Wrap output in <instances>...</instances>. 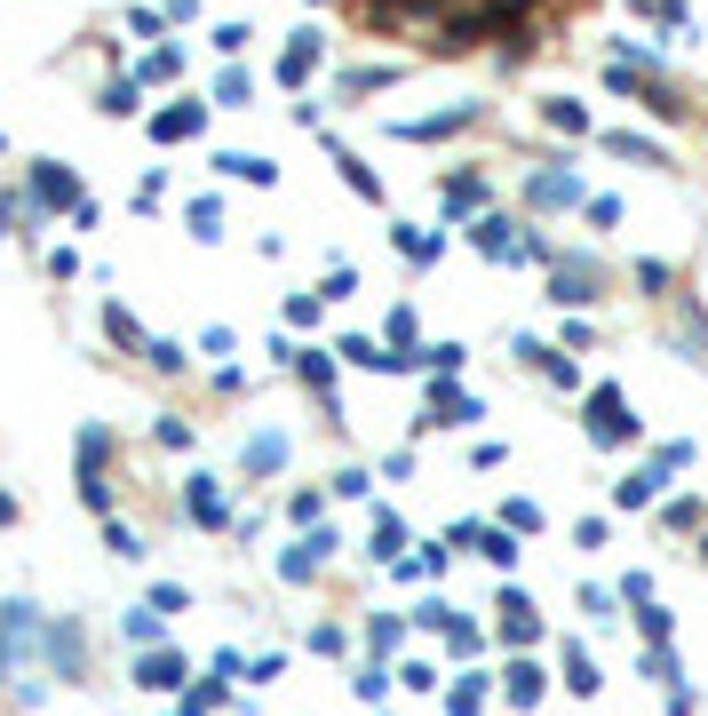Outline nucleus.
Here are the masks:
<instances>
[{
  "label": "nucleus",
  "instance_id": "obj_1",
  "mask_svg": "<svg viewBox=\"0 0 708 716\" xmlns=\"http://www.w3.org/2000/svg\"><path fill=\"white\" fill-rule=\"evenodd\" d=\"M629 438H637V406H629L613 383H597V390H589V447L613 454V447H629Z\"/></svg>",
  "mask_w": 708,
  "mask_h": 716
},
{
  "label": "nucleus",
  "instance_id": "obj_2",
  "mask_svg": "<svg viewBox=\"0 0 708 716\" xmlns=\"http://www.w3.org/2000/svg\"><path fill=\"white\" fill-rule=\"evenodd\" d=\"M24 645H41V613H32V605L16 597V605H0V676L16 669Z\"/></svg>",
  "mask_w": 708,
  "mask_h": 716
},
{
  "label": "nucleus",
  "instance_id": "obj_3",
  "mask_svg": "<svg viewBox=\"0 0 708 716\" xmlns=\"http://www.w3.org/2000/svg\"><path fill=\"white\" fill-rule=\"evenodd\" d=\"M32 199H41V208H64V216H73L88 191H80V176H73L64 159H41V167H32Z\"/></svg>",
  "mask_w": 708,
  "mask_h": 716
},
{
  "label": "nucleus",
  "instance_id": "obj_4",
  "mask_svg": "<svg viewBox=\"0 0 708 716\" xmlns=\"http://www.w3.org/2000/svg\"><path fill=\"white\" fill-rule=\"evenodd\" d=\"M454 422H478V398L454 390V374H430V422L422 430H454Z\"/></svg>",
  "mask_w": 708,
  "mask_h": 716
},
{
  "label": "nucleus",
  "instance_id": "obj_5",
  "mask_svg": "<svg viewBox=\"0 0 708 716\" xmlns=\"http://www.w3.org/2000/svg\"><path fill=\"white\" fill-rule=\"evenodd\" d=\"M184 676H191V661H184V653H167V645H152V653L136 661V685H144V693H191Z\"/></svg>",
  "mask_w": 708,
  "mask_h": 716
},
{
  "label": "nucleus",
  "instance_id": "obj_6",
  "mask_svg": "<svg viewBox=\"0 0 708 716\" xmlns=\"http://www.w3.org/2000/svg\"><path fill=\"white\" fill-rule=\"evenodd\" d=\"M526 199H533V208H582V176H573V167H542V176H533L526 184Z\"/></svg>",
  "mask_w": 708,
  "mask_h": 716
},
{
  "label": "nucleus",
  "instance_id": "obj_7",
  "mask_svg": "<svg viewBox=\"0 0 708 716\" xmlns=\"http://www.w3.org/2000/svg\"><path fill=\"white\" fill-rule=\"evenodd\" d=\"M550 302H557V311H582V302H597V271H589V263H557Z\"/></svg>",
  "mask_w": 708,
  "mask_h": 716
},
{
  "label": "nucleus",
  "instance_id": "obj_8",
  "mask_svg": "<svg viewBox=\"0 0 708 716\" xmlns=\"http://www.w3.org/2000/svg\"><path fill=\"white\" fill-rule=\"evenodd\" d=\"M501 637H510V645H518V653H526V645H533V637H542V613H533V605H526V590H501Z\"/></svg>",
  "mask_w": 708,
  "mask_h": 716
},
{
  "label": "nucleus",
  "instance_id": "obj_9",
  "mask_svg": "<svg viewBox=\"0 0 708 716\" xmlns=\"http://www.w3.org/2000/svg\"><path fill=\"white\" fill-rule=\"evenodd\" d=\"M41 653H48L56 676H80V629H73V621H48V629H41Z\"/></svg>",
  "mask_w": 708,
  "mask_h": 716
},
{
  "label": "nucleus",
  "instance_id": "obj_10",
  "mask_svg": "<svg viewBox=\"0 0 708 716\" xmlns=\"http://www.w3.org/2000/svg\"><path fill=\"white\" fill-rule=\"evenodd\" d=\"M208 128V104H167V112H152V135L159 144H184V135H199Z\"/></svg>",
  "mask_w": 708,
  "mask_h": 716
},
{
  "label": "nucleus",
  "instance_id": "obj_11",
  "mask_svg": "<svg viewBox=\"0 0 708 716\" xmlns=\"http://www.w3.org/2000/svg\"><path fill=\"white\" fill-rule=\"evenodd\" d=\"M240 470H247V477L287 470V438H279V430H255V438H247V454H240Z\"/></svg>",
  "mask_w": 708,
  "mask_h": 716
},
{
  "label": "nucleus",
  "instance_id": "obj_12",
  "mask_svg": "<svg viewBox=\"0 0 708 716\" xmlns=\"http://www.w3.org/2000/svg\"><path fill=\"white\" fill-rule=\"evenodd\" d=\"M311 73H319V41H311V32H295V41L279 48V80H287V88H302Z\"/></svg>",
  "mask_w": 708,
  "mask_h": 716
},
{
  "label": "nucleus",
  "instance_id": "obj_13",
  "mask_svg": "<svg viewBox=\"0 0 708 716\" xmlns=\"http://www.w3.org/2000/svg\"><path fill=\"white\" fill-rule=\"evenodd\" d=\"M661 486H668L661 470H629L621 486H613V509H653V502H661Z\"/></svg>",
  "mask_w": 708,
  "mask_h": 716
},
{
  "label": "nucleus",
  "instance_id": "obj_14",
  "mask_svg": "<svg viewBox=\"0 0 708 716\" xmlns=\"http://www.w3.org/2000/svg\"><path fill=\"white\" fill-rule=\"evenodd\" d=\"M215 167H223L231 184H279V167L263 159V152H215Z\"/></svg>",
  "mask_w": 708,
  "mask_h": 716
},
{
  "label": "nucleus",
  "instance_id": "obj_15",
  "mask_svg": "<svg viewBox=\"0 0 708 716\" xmlns=\"http://www.w3.org/2000/svg\"><path fill=\"white\" fill-rule=\"evenodd\" d=\"M398 550H407V526H398V509H375V533H366V558L398 565Z\"/></svg>",
  "mask_w": 708,
  "mask_h": 716
},
{
  "label": "nucleus",
  "instance_id": "obj_16",
  "mask_svg": "<svg viewBox=\"0 0 708 716\" xmlns=\"http://www.w3.org/2000/svg\"><path fill=\"white\" fill-rule=\"evenodd\" d=\"M104 454H112V430L88 422V430H80V486H96V477H104Z\"/></svg>",
  "mask_w": 708,
  "mask_h": 716
},
{
  "label": "nucleus",
  "instance_id": "obj_17",
  "mask_svg": "<svg viewBox=\"0 0 708 716\" xmlns=\"http://www.w3.org/2000/svg\"><path fill=\"white\" fill-rule=\"evenodd\" d=\"M605 152H621V159H637V167H668V152L653 144V135H629V128L605 135Z\"/></svg>",
  "mask_w": 708,
  "mask_h": 716
},
{
  "label": "nucleus",
  "instance_id": "obj_18",
  "mask_svg": "<svg viewBox=\"0 0 708 716\" xmlns=\"http://www.w3.org/2000/svg\"><path fill=\"white\" fill-rule=\"evenodd\" d=\"M478 558H486L494 573H510L526 550H518V533H510V526H486V533H478Z\"/></svg>",
  "mask_w": 708,
  "mask_h": 716
},
{
  "label": "nucleus",
  "instance_id": "obj_19",
  "mask_svg": "<svg viewBox=\"0 0 708 716\" xmlns=\"http://www.w3.org/2000/svg\"><path fill=\"white\" fill-rule=\"evenodd\" d=\"M501 676H510V701H518V708H533V701H542V693H550V676H542V669H533L526 653H518L510 669H501Z\"/></svg>",
  "mask_w": 708,
  "mask_h": 716
},
{
  "label": "nucleus",
  "instance_id": "obj_20",
  "mask_svg": "<svg viewBox=\"0 0 708 716\" xmlns=\"http://www.w3.org/2000/svg\"><path fill=\"white\" fill-rule=\"evenodd\" d=\"M223 693H231V685H223V676L208 669V676H199L191 693H176V716H215V701H223Z\"/></svg>",
  "mask_w": 708,
  "mask_h": 716
},
{
  "label": "nucleus",
  "instance_id": "obj_21",
  "mask_svg": "<svg viewBox=\"0 0 708 716\" xmlns=\"http://www.w3.org/2000/svg\"><path fill=\"white\" fill-rule=\"evenodd\" d=\"M215 104H223V112H247V104H255V73H240V64H223V80H215Z\"/></svg>",
  "mask_w": 708,
  "mask_h": 716
},
{
  "label": "nucleus",
  "instance_id": "obj_22",
  "mask_svg": "<svg viewBox=\"0 0 708 716\" xmlns=\"http://www.w3.org/2000/svg\"><path fill=\"white\" fill-rule=\"evenodd\" d=\"M438 247H446V231H422V223H398V255H407V263H438Z\"/></svg>",
  "mask_w": 708,
  "mask_h": 716
},
{
  "label": "nucleus",
  "instance_id": "obj_23",
  "mask_svg": "<svg viewBox=\"0 0 708 716\" xmlns=\"http://www.w3.org/2000/svg\"><path fill=\"white\" fill-rule=\"evenodd\" d=\"M231 509H223V494H215V477H191V526H223Z\"/></svg>",
  "mask_w": 708,
  "mask_h": 716
},
{
  "label": "nucleus",
  "instance_id": "obj_24",
  "mask_svg": "<svg viewBox=\"0 0 708 716\" xmlns=\"http://www.w3.org/2000/svg\"><path fill=\"white\" fill-rule=\"evenodd\" d=\"M159 621H167V613H159V605L144 597V605H136V613H128V621H120V629H128V645H144V653H152V645H159Z\"/></svg>",
  "mask_w": 708,
  "mask_h": 716
},
{
  "label": "nucleus",
  "instance_id": "obj_25",
  "mask_svg": "<svg viewBox=\"0 0 708 716\" xmlns=\"http://www.w3.org/2000/svg\"><path fill=\"white\" fill-rule=\"evenodd\" d=\"M486 708V676H454L446 685V716H478Z\"/></svg>",
  "mask_w": 708,
  "mask_h": 716
},
{
  "label": "nucleus",
  "instance_id": "obj_26",
  "mask_svg": "<svg viewBox=\"0 0 708 716\" xmlns=\"http://www.w3.org/2000/svg\"><path fill=\"white\" fill-rule=\"evenodd\" d=\"M542 120H550L557 135H589V112L573 104V96H550V104H542Z\"/></svg>",
  "mask_w": 708,
  "mask_h": 716
},
{
  "label": "nucleus",
  "instance_id": "obj_27",
  "mask_svg": "<svg viewBox=\"0 0 708 716\" xmlns=\"http://www.w3.org/2000/svg\"><path fill=\"white\" fill-rule=\"evenodd\" d=\"M565 685H573V693H582V701H589V693L605 685V676H597V661L582 653V645H565Z\"/></svg>",
  "mask_w": 708,
  "mask_h": 716
},
{
  "label": "nucleus",
  "instance_id": "obj_28",
  "mask_svg": "<svg viewBox=\"0 0 708 716\" xmlns=\"http://www.w3.org/2000/svg\"><path fill=\"white\" fill-rule=\"evenodd\" d=\"M469 120H478V112H469V104H454V112H438V120H407L398 135H414V144H422V135H454V128H469Z\"/></svg>",
  "mask_w": 708,
  "mask_h": 716
},
{
  "label": "nucleus",
  "instance_id": "obj_29",
  "mask_svg": "<svg viewBox=\"0 0 708 716\" xmlns=\"http://www.w3.org/2000/svg\"><path fill=\"white\" fill-rule=\"evenodd\" d=\"M319 565H327V558H319V541L302 533V550H287V558H279V582H311Z\"/></svg>",
  "mask_w": 708,
  "mask_h": 716
},
{
  "label": "nucleus",
  "instance_id": "obj_30",
  "mask_svg": "<svg viewBox=\"0 0 708 716\" xmlns=\"http://www.w3.org/2000/svg\"><path fill=\"white\" fill-rule=\"evenodd\" d=\"M390 676H398V669H383V661H375V653H366V669H358V676H351V693H358V701H366V708H375V701H383V693H390Z\"/></svg>",
  "mask_w": 708,
  "mask_h": 716
},
{
  "label": "nucleus",
  "instance_id": "obj_31",
  "mask_svg": "<svg viewBox=\"0 0 708 716\" xmlns=\"http://www.w3.org/2000/svg\"><path fill=\"white\" fill-rule=\"evenodd\" d=\"M398 637H407V621H398V613H375V621H366V653L383 661V653H390Z\"/></svg>",
  "mask_w": 708,
  "mask_h": 716
},
{
  "label": "nucleus",
  "instance_id": "obj_32",
  "mask_svg": "<svg viewBox=\"0 0 708 716\" xmlns=\"http://www.w3.org/2000/svg\"><path fill=\"white\" fill-rule=\"evenodd\" d=\"M390 573H398V582H430V573H446V550H438V541H430L422 558H398Z\"/></svg>",
  "mask_w": 708,
  "mask_h": 716
},
{
  "label": "nucleus",
  "instance_id": "obj_33",
  "mask_svg": "<svg viewBox=\"0 0 708 716\" xmlns=\"http://www.w3.org/2000/svg\"><path fill=\"white\" fill-rule=\"evenodd\" d=\"M104 550L136 565V558H144V533H136V526H120V518H104Z\"/></svg>",
  "mask_w": 708,
  "mask_h": 716
},
{
  "label": "nucleus",
  "instance_id": "obj_34",
  "mask_svg": "<svg viewBox=\"0 0 708 716\" xmlns=\"http://www.w3.org/2000/svg\"><path fill=\"white\" fill-rule=\"evenodd\" d=\"M295 374H302V383H311L319 398L334 390V359H327V351H302V359H295Z\"/></svg>",
  "mask_w": 708,
  "mask_h": 716
},
{
  "label": "nucleus",
  "instance_id": "obj_35",
  "mask_svg": "<svg viewBox=\"0 0 708 716\" xmlns=\"http://www.w3.org/2000/svg\"><path fill=\"white\" fill-rule=\"evenodd\" d=\"M637 629H645L653 645H668V629H677V613H668V605H637Z\"/></svg>",
  "mask_w": 708,
  "mask_h": 716
},
{
  "label": "nucleus",
  "instance_id": "obj_36",
  "mask_svg": "<svg viewBox=\"0 0 708 716\" xmlns=\"http://www.w3.org/2000/svg\"><path fill=\"white\" fill-rule=\"evenodd\" d=\"M176 73H184V56H176V48H152V56L136 64V80H176Z\"/></svg>",
  "mask_w": 708,
  "mask_h": 716
},
{
  "label": "nucleus",
  "instance_id": "obj_37",
  "mask_svg": "<svg viewBox=\"0 0 708 716\" xmlns=\"http://www.w3.org/2000/svg\"><path fill=\"white\" fill-rule=\"evenodd\" d=\"M104 334H112V343H128V351H152V343H144V334H136V319H128V311H120V302H112V311H104Z\"/></svg>",
  "mask_w": 708,
  "mask_h": 716
},
{
  "label": "nucleus",
  "instance_id": "obj_38",
  "mask_svg": "<svg viewBox=\"0 0 708 716\" xmlns=\"http://www.w3.org/2000/svg\"><path fill=\"white\" fill-rule=\"evenodd\" d=\"M478 199H486V184H478V176H454V184H446V208H454V216H469Z\"/></svg>",
  "mask_w": 708,
  "mask_h": 716
},
{
  "label": "nucleus",
  "instance_id": "obj_39",
  "mask_svg": "<svg viewBox=\"0 0 708 716\" xmlns=\"http://www.w3.org/2000/svg\"><path fill=\"white\" fill-rule=\"evenodd\" d=\"M661 526H677V533H685V526H700V502H693V494H677V502H661Z\"/></svg>",
  "mask_w": 708,
  "mask_h": 716
},
{
  "label": "nucleus",
  "instance_id": "obj_40",
  "mask_svg": "<svg viewBox=\"0 0 708 716\" xmlns=\"http://www.w3.org/2000/svg\"><path fill=\"white\" fill-rule=\"evenodd\" d=\"M542 374H550L557 390H582V366H573V359H557V351H542Z\"/></svg>",
  "mask_w": 708,
  "mask_h": 716
},
{
  "label": "nucleus",
  "instance_id": "obj_41",
  "mask_svg": "<svg viewBox=\"0 0 708 716\" xmlns=\"http://www.w3.org/2000/svg\"><path fill=\"white\" fill-rule=\"evenodd\" d=\"M422 359H430V374H462V359H469V351H462V343H430Z\"/></svg>",
  "mask_w": 708,
  "mask_h": 716
},
{
  "label": "nucleus",
  "instance_id": "obj_42",
  "mask_svg": "<svg viewBox=\"0 0 708 716\" xmlns=\"http://www.w3.org/2000/svg\"><path fill=\"white\" fill-rule=\"evenodd\" d=\"M152 605H159V613H191V590H184V582H152Z\"/></svg>",
  "mask_w": 708,
  "mask_h": 716
},
{
  "label": "nucleus",
  "instance_id": "obj_43",
  "mask_svg": "<svg viewBox=\"0 0 708 716\" xmlns=\"http://www.w3.org/2000/svg\"><path fill=\"white\" fill-rule=\"evenodd\" d=\"M501 526H510V533H533V526H542V509H533V502H501Z\"/></svg>",
  "mask_w": 708,
  "mask_h": 716
},
{
  "label": "nucleus",
  "instance_id": "obj_44",
  "mask_svg": "<svg viewBox=\"0 0 708 716\" xmlns=\"http://www.w3.org/2000/svg\"><path fill=\"white\" fill-rule=\"evenodd\" d=\"M407 621H414V629H446V621H454V605H446V597H430V605L407 613Z\"/></svg>",
  "mask_w": 708,
  "mask_h": 716
},
{
  "label": "nucleus",
  "instance_id": "obj_45",
  "mask_svg": "<svg viewBox=\"0 0 708 716\" xmlns=\"http://www.w3.org/2000/svg\"><path fill=\"white\" fill-rule=\"evenodd\" d=\"M343 184H351L358 199H383V184H375V167H358V159H343Z\"/></svg>",
  "mask_w": 708,
  "mask_h": 716
},
{
  "label": "nucleus",
  "instance_id": "obj_46",
  "mask_svg": "<svg viewBox=\"0 0 708 716\" xmlns=\"http://www.w3.org/2000/svg\"><path fill=\"white\" fill-rule=\"evenodd\" d=\"M398 685H407V693H438V669L430 661H407V669H398Z\"/></svg>",
  "mask_w": 708,
  "mask_h": 716
},
{
  "label": "nucleus",
  "instance_id": "obj_47",
  "mask_svg": "<svg viewBox=\"0 0 708 716\" xmlns=\"http://www.w3.org/2000/svg\"><path fill=\"white\" fill-rule=\"evenodd\" d=\"M215 223H223L215 199H191V231H199V239H215Z\"/></svg>",
  "mask_w": 708,
  "mask_h": 716
},
{
  "label": "nucleus",
  "instance_id": "obj_48",
  "mask_svg": "<svg viewBox=\"0 0 708 716\" xmlns=\"http://www.w3.org/2000/svg\"><path fill=\"white\" fill-rule=\"evenodd\" d=\"M279 676H287V661H279V653H263V661H247V685H279Z\"/></svg>",
  "mask_w": 708,
  "mask_h": 716
},
{
  "label": "nucleus",
  "instance_id": "obj_49",
  "mask_svg": "<svg viewBox=\"0 0 708 716\" xmlns=\"http://www.w3.org/2000/svg\"><path fill=\"white\" fill-rule=\"evenodd\" d=\"M398 73H383V64H366V73H351V96H375V88H390Z\"/></svg>",
  "mask_w": 708,
  "mask_h": 716
},
{
  "label": "nucleus",
  "instance_id": "obj_50",
  "mask_svg": "<svg viewBox=\"0 0 708 716\" xmlns=\"http://www.w3.org/2000/svg\"><path fill=\"white\" fill-rule=\"evenodd\" d=\"M407 343H414V311L398 302V311H390V351H407Z\"/></svg>",
  "mask_w": 708,
  "mask_h": 716
},
{
  "label": "nucleus",
  "instance_id": "obj_51",
  "mask_svg": "<svg viewBox=\"0 0 708 716\" xmlns=\"http://www.w3.org/2000/svg\"><path fill=\"white\" fill-rule=\"evenodd\" d=\"M319 302H327V295H287V319H295V327H311V319H319Z\"/></svg>",
  "mask_w": 708,
  "mask_h": 716
},
{
  "label": "nucleus",
  "instance_id": "obj_52",
  "mask_svg": "<svg viewBox=\"0 0 708 716\" xmlns=\"http://www.w3.org/2000/svg\"><path fill=\"white\" fill-rule=\"evenodd\" d=\"M159 447H191V422L184 415H159Z\"/></svg>",
  "mask_w": 708,
  "mask_h": 716
},
{
  "label": "nucleus",
  "instance_id": "obj_53",
  "mask_svg": "<svg viewBox=\"0 0 708 716\" xmlns=\"http://www.w3.org/2000/svg\"><path fill=\"white\" fill-rule=\"evenodd\" d=\"M446 653H478V629H469V621H446Z\"/></svg>",
  "mask_w": 708,
  "mask_h": 716
},
{
  "label": "nucleus",
  "instance_id": "obj_54",
  "mask_svg": "<svg viewBox=\"0 0 708 716\" xmlns=\"http://www.w3.org/2000/svg\"><path fill=\"white\" fill-rule=\"evenodd\" d=\"M645 676H661V685H677V661H668V645H653V653H645Z\"/></svg>",
  "mask_w": 708,
  "mask_h": 716
},
{
  "label": "nucleus",
  "instance_id": "obj_55",
  "mask_svg": "<svg viewBox=\"0 0 708 716\" xmlns=\"http://www.w3.org/2000/svg\"><path fill=\"white\" fill-rule=\"evenodd\" d=\"M144 359H152V366H159V374H184V351H176V343H152V351H144Z\"/></svg>",
  "mask_w": 708,
  "mask_h": 716
},
{
  "label": "nucleus",
  "instance_id": "obj_56",
  "mask_svg": "<svg viewBox=\"0 0 708 716\" xmlns=\"http://www.w3.org/2000/svg\"><path fill=\"white\" fill-rule=\"evenodd\" d=\"M685 462H693V447H685V438H677V447H661V454H653V470H661V477H668V470H685Z\"/></svg>",
  "mask_w": 708,
  "mask_h": 716
},
{
  "label": "nucleus",
  "instance_id": "obj_57",
  "mask_svg": "<svg viewBox=\"0 0 708 716\" xmlns=\"http://www.w3.org/2000/svg\"><path fill=\"white\" fill-rule=\"evenodd\" d=\"M167 16H176V24H191V16H199V0H167Z\"/></svg>",
  "mask_w": 708,
  "mask_h": 716
},
{
  "label": "nucleus",
  "instance_id": "obj_58",
  "mask_svg": "<svg viewBox=\"0 0 708 716\" xmlns=\"http://www.w3.org/2000/svg\"><path fill=\"white\" fill-rule=\"evenodd\" d=\"M700 558H708V541H700Z\"/></svg>",
  "mask_w": 708,
  "mask_h": 716
},
{
  "label": "nucleus",
  "instance_id": "obj_59",
  "mask_svg": "<svg viewBox=\"0 0 708 716\" xmlns=\"http://www.w3.org/2000/svg\"><path fill=\"white\" fill-rule=\"evenodd\" d=\"M0 152H9V144H0Z\"/></svg>",
  "mask_w": 708,
  "mask_h": 716
}]
</instances>
